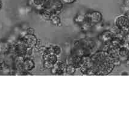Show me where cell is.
I'll use <instances>...</instances> for the list:
<instances>
[{
	"label": "cell",
	"mask_w": 129,
	"mask_h": 129,
	"mask_svg": "<svg viewBox=\"0 0 129 129\" xmlns=\"http://www.w3.org/2000/svg\"><path fill=\"white\" fill-rule=\"evenodd\" d=\"M76 69L74 67H73V66L68 64L67 66V69H66V72H67V74H68V75H73L75 73V72H76Z\"/></svg>",
	"instance_id": "12"
},
{
	"label": "cell",
	"mask_w": 129,
	"mask_h": 129,
	"mask_svg": "<svg viewBox=\"0 0 129 129\" xmlns=\"http://www.w3.org/2000/svg\"><path fill=\"white\" fill-rule=\"evenodd\" d=\"M103 16L101 12L98 11H93L91 13H87L84 15V21L90 23L92 24H98L102 20Z\"/></svg>",
	"instance_id": "3"
},
{
	"label": "cell",
	"mask_w": 129,
	"mask_h": 129,
	"mask_svg": "<svg viewBox=\"0 0 129 129\" xmlns=\"http://www.w3.org/2000/svg\"><path fill=\"white\" fill-rule=\"evenodd\" d=\"M4 68V63L3 61H0V69H3Z\"/></svg>",
	"instance_id": "16"
},
{
	"label": "cell",
	"mask_w": 129,
	"mask_h": 129,
	"mask_svg": "<svg viewBox=\"0 0 129 129\" xmlns=\"http://www.w3.org/2000/svg\"><path fill=\"white\" fill-rule=\"evenodd\" d=\"M1 6H2V3H1V1H0V9L1 8Z\"/></svg>",
	"instance_id": "18"
},
{
	"label": "cell",
	"mask_w": 129,
	"mask_h": 129,
	"mask_svg": "<svg viewBox=\"0 0 129 129\" xmlns=\"http://www.w3.org/2000/svg\"><path fill=\"white\" fill-rule=\"evenodd\" d=\"M50 19L53 23V24L56 26H58L59 24H60V18L57 14H53L51 15Z\"/></svg>",
	"instance_id": "11"
},
{
	"label": "cell",
	"mask_w": 129,
	"mask_h": 129,
	"mask_svg": "<svg viewBox=\"0 0 129 129\" xmlns=\"http://www.w3.org/2000/svg\"><path fill=\"white\" fill-rule=\"evenodd\" d=\"M63 4H72L74 3L76 0H61Z\"/></svg>",
	"instance_id": "14"
},
{
	"label": "cell",
	"mask_w": 129,
	"mask_h": 129,
	"mask_svg": "<svg viewBox=\"0 0 129 129\" xmlns=\"http://www.w3.org/2000/svg\"><path fill=\"white\" fill-rule=\"evenodd\" d=\"M113 37H114V35L112 32L109 30H106L100 35L99 39L104 43L111 41Z\"/></svg>",
	"instance_id": "9"
},
{
	"label": "cell",
	"mask_w": 129,
	"mask_h": 129,
	"mask_svg": "<svg viewBox=\"0 0 129 129\" xmlns=\"http://www.w3.org/2000/svg\"><path fill=\"white\" fill-rule=\"evenodd\" d=\"M128 14H129V9H128Z\"/></svg>",
	"instance_id": "19"
},
{
	"label": "cell",
	"mask_w": 129,
	"mask_h": 129,
	"mask_svg": "<svg viewBox=\"0 0 129 129\" xmlns=\"http://www.w3.org/2000/svg\"><path fill=\"white\" fill-rule=\"evenodd\" d=\"M33 32H34L33 29L31 28L28 29V30H27V33H29V34H33Z\"/></svg>",
	"instance_id": "15"
},
{
	"label": "cell",
	"mask_w": 129,
	"mask_h": 129,
	"mask_svg": "<svg viewBox=\"0 0 129 129\" xmlns=\"http://www.w3.org/2000/svg\"><path fill=\"white\" fill-rule=\"evenodd\" d=\"M10 49V44L7 42H0V53L7 52Z\"/></svg>",
	"instance_id": "10"
},
{
	"label": "cell",
	"mask_w": 129,
	"mask_h": 129,
	"mask_svg": "<svg viewBox=\"0 0 129 129\" xmlns=\"http://www.w3.org/2000/svg\"><path fill=\"white\" fill-rule=\"evenodd\" d=\"M92 69L95 75H106L115 67L113 60L106 51H99L91 56Z\"/></svg>",
	"instance_id": "1"
},
{
	"label": "cell",
	"mask_w": 129,
	"mask_h": 129,
	"mask_svg": "<svg viewBox=\"0 0 129 129\" xmlns=\"http://www.w3.org/2000/svg\"><path fill=\"white\" fill-rule=\"evenodd\" d=\"M83 63V56H79V55L74 54L73 56H70L68 59V64L76 69L80 68Z\"/></svg>",
	"instance_id": "5"
},
{
	"label": "cell",
	"mask_w": 129,
	"mask_h": 129,
	"mask_svg": "<svg viewBox=\"0 0 129 129\" xmlns=\"http://www.w3.org/2000/svg\"><path fill=\"white\" fill-rule=\"evenodd\" d=\"M121 75H129V73H128V72H122V73H121Z\"/></svg>",
	"instance_id": "17"
},
{
	"label": "cell",
	"mask_w": 129,
	"mask_h": 129,
	"mask_svg": "<svg viewBox=\"0 0 129 129\" xmlns=\"http://www.w3.org/2000/svg\"><path fill=\"white\" fill-rule=\"evenodd\" d=\"M21 40L29 49H32L35 47L38 42V39L35 35L34 34H29V33L24 35Z\"/></svg>",
	"instance_id": "4"
},
{
	"label": "cell",
	"mask_w": 129,
	"mask_h": 129,
	"mask_svg": "<svg viewBox=\"0 0 129 129\" xmlns=\"http://www.w3.org/2000/svg\"><path fill=\"white\" fill-rule=\"evenodd\" d=\"M75 21L78 23H83L84 21V15H78L77 17L75 18Z\"/></svg>",
	"instance_id": "13"
},
{
	"label": "cell",
	"mask_w": 129,
	"mask_h": 129,
	"mask_svg": "<svg viewBox=\"0 0 129 129\" xmlns=\"http://www.w3.org/2000/svg\"><path fill=\"white\" fill-rule=\"evenodd\" d=\"M35 67V62L30 58L25 59L23 61L22 65V71L28 72Z\"/></svg>",
	"instance_id": "8"
},
{
	"label": "cell",
	"mask_w": 129,
	"mask_h": 129,
	"mask_svg": "<svg viewBox=\"0 0 129 129\" xmlns=\"http://www.w3.org/2000/svg\"><path fill=\"white\" fill-rule=\"evenodd\" d=\"M115 26L120 30L129 29V17L127 14L119 15L115 18Z\"/></svg>",
	"instance_id": "2"
},
{
	"label": "cell",
	"mask_w": 129,
	"mask_h": 129,
	"mask_svg": "<svg viewBox=\"0 0 129 129\" xmlns=\"http://www.w3.org/2000/svg\"><path fill=\"white\" fill-rule=\"evenodd\" d=\"M29 48L26 46V45L22 42V41H20L19 42H18L16 44V45L15 47V52L18 53V55H19L20 56H22V55H25L26 53L28 52V50H29Z\"/></svg>",
	"instance_id": "6"
},
{
	"label": "cell",
	"mask_w": 129,
	"mask_h": 129,
	"mask_svg": "<svg viewBox=\"0 0 129 129\" xmlns=\"http://www.w3.org/2000/svg\"><path fill=\"white\" fill-rule=\"evenodd\" d=\"M119 57L121 61H127L129 56V48L127 46H123L119 49Z\"/></svg>",
	"instance_id": "7"
}]
</instances>
